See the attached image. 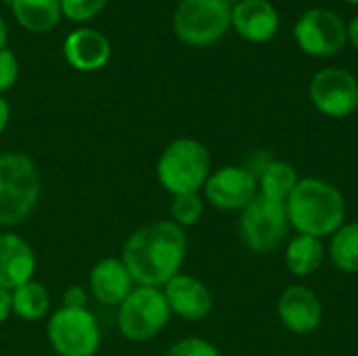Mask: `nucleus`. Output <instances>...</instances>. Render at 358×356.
<instances>
[{"label": "nucleus", "instance_id": "1", "mask_svg": "<svg viewBox=\"0 0 358 356\" xmlns=\"http://www.w3.org/2000/svg\"><path fill=\"white\" fill-rule=\"evenodd\" d=\"M187 258V235L172 220H155L136 229L122 248V262L136 285L164 287Z\"/></svg>", "mask_w": 358, "mask_h": 356}, {"label": "nucleus", "instance_id": "2", "mask_svg": "<svg viewBox=\"0 0 358 356\" xmlns=\"http://www.w3.org/2000/svg\"><path fill=\"white\" fill-rule=\"evenodd\" d=\"M289 225L298 235L331 237L346 220V201L338 187L321 178H300L285 201Z\"/></svg>", "mask_w": 358, "mask_h": 356}, {"label": "nucleus", "instance_id": "3", "mask_svg": "<svg viewBox=\"0 0 358 356\" xmlns=\"http://www.w3.org/2000/svg\"><path fill=\"white\" fill-rule=\"evenodd\" d=\"M40 172L25 153L0 155V227L21 225L38 206Z\"/></svg>", "mask_w": 358, "mask_h": 356}, {"label": "nucleus", "instance_id": "4", "mask_svg": "<svg viewBox=\"0 0 358 356\" xmlns=\"http://www.w3.org/2000/svg\"><path fill=\"white\" fill-rule=\"evenodd\" d=\"M212 174V155L197 138L172 141L157 159V180L174 195L199 193Z\"/></svg>", "mask_w": 358, "mask_h": 356}, {"label": "nucleus", "instance_id": "5", "mask_svg": "<svg viewBox=\"0 0 358 356\" xmlns=\"http://www.w3.org/2000/svg\"><path fill=\"white\" fill-rule=\"evenodd\" d=\"M170 317L164 290L138 285L117 306V329L128 342H149L164 332Z\"/></svg>", "mask_w": 358, "mask_h": 356}, {"label": "nucleus", "instance_id": "6", "mask_svg": "<svg viewBox=\"0 0 358 356\" xmlns=\"http://www.w3.org/2000/svg\"><path fill=\"white\" fill-rule=\"evenodd\" d=\"M289 216L285 201H275L258 193L239 216V235L248 250L256 254H271L289 233Z\"/></svg>", "mask_w": 358, "mask_h": 356}, {"label": "nucleus", "instance_id": "7", "mask_svg": "<svg viewBox=\"0 0 358 356\" xmlns=\"http://www.w3.org/2000/svg\"><path fill=\"white\" fill-rule=\"evenodd\" d=\"M50 348L59 356H94L101 346V327L88 308H59L46 325Z\"/></svg>", "mask_w": 358, "mask_h": 356}, {"label": "nucleus", "instance_id": "8", "mask_svg": "<svg viewBox=\"0 0 358 356\" xmlns=\"http://www.w3.org/2000/svg\"><path fill=\"white\" fill-rule=\"evenodd\" d=\"M231 27V4L224 0H180L174 31L189 46H210Z\"/></svg>", "mask_w": 358, "mask_h": 356}, {"label": "nucleus", "instance_id": "9", "mask_svg": "<svg viewBox=\"0 0 358 356\" xmlns=\"http://www.w3.org/2000/svg\"><path fill=\"white\" fill-rule=\"evenodd\" d=\"M296 40L306 55L331 57L348 40L344 21L327 8H310L296 23Z\"/></svg>", "mask_w": 358, "mask_h": 356}, {"label": "nucleus", "instance_id": "10", "mask_svg": "<svg viewBox=\"0 0 358 356\" xmlns=\"http://www.w3.org/2000/svg\"><path fill=\"white\" fill-rule=\"evenodd\" d=\"M206 201L222 212H241L258 195V178L245 166H222L203 185Z\"/></svg>", "mask_w": 358, "mask_h": 356}, {"label": "nucleus", "instance_id": "11", "mask_svg": "<svg viewBox=\"0 0 358 356\" xmlns=\"http://www.w3.org/2000/svg\"><path fill=\"white\" fill-rule=\"evenodd\" d=\"M308 92L313 105L329 118H346L358 109V80L346 69H321Z\"/></svg>", "mask_w": 358, "mask_h": 356}, {"label": "nucleus", "instance_id": "12", "mask_svg": "<svg viewBox=\"0 0 358 356\" xmlns=\"http://www.w3.org/2000/svg\"><path fill=\"white\" fill-rule=\"evenodd\" d=\"M162 290L170 313L185 321H203L214 308V298L208 285L193 275L178 273Z\"/></svg>", "mask_w": 358, "mask_h": 356}, {"label": "nucleus", "instance_id": "13", "mask_svg": "<svg viewBox=\"0 0 358 356\" xmlns=\"http://www.w3.org/2000/svg\"><path fill=\"white\" fill-rule=\"evenodd\" d=\"M277 313H279L281 323L292 334H298V336L313 334L323 321L321 300L306 285L285 287L277 302Z\"/></svg>", "mask_w": 358, "mask_h": 356}, {"label": "nucleus", "instance_id": "14", "mask_svg": "<svg viewBox=\"0 0 358 356\" xmlns=\"http://www.w3.org/2000/svg\"><path fill=\"white\" fill-rule=\"evenodd\" d=\"M88 287L96 302L105 306H120L134 290V279L122 258H103L90 269Z\"/></svg>", "mask_w": 358, "mask_h": 356}, {"label": "nucleus", "instance_id": "15", "mask_svg": "<svg viewBox=\"0 0 358 356\" xmlns=\"http://www.w3.org/2000/svg\"><path fill=\"white\" fill-rule=\"evenodd\" d=\"M34 248L15 233H0V285L8 292L34 279Z\"/></svg>", "mask_w": 358, "mask_h": 356}, {"label": "nucleus", "instance_id": "16", "mask_svg": "<svg viewBox=\"0 0 358 356\" xmlns=\"http://www.w3.org/2000/svg\"><path fill=\"white\" fill-rule=\"evenodd\" d=\"M231 25L250 42H268L279 29V15L266 0H239L231 8Z\"/></svg>", "mask_w": 358, "mask_h": 356}, {"label": "nucleus", "instance_id": "17", "mask_svg": "<svg viewBox=\"0 0 358 356\" xmlns=\"http://www.w3.org/2000/svg\"><path fill=\"white\" fill-rule=\"evenodd\" d=\"M63 55L73 69L96 71L107 65L111 57V44L101 31L82 27L65 38Z\"/></svg>", "mask_w": 358, "mask_h": 356}, {"label": "nucleus", "instance_id": "18", "mask_svg": "<svg viewBox=\"0 0 358 356\" xmlns=\"http://www.w3.org/2000/svg\"><path fill=\"white\" fill-rule=\"evenodd\" d=\"M325 260L323 239L310 235H296L285 250V266L294 277L315 275Z\"/></svg>", "mask_w": 358, "mask_h": 356}, {"label": "nucleus", "instance_id": "19", "mask_svg": "<svg viewBox=\"0 0 358 356\" xmlns=\"http://www.w3.org/2000/svg\"><path fill=\"white\" fill-rule=\"evenodd\" d=\"M10 6L19 25L34 34L50 31L63 15L61 0H10Z\"/></svg>", "mask_w": 358, "mask_h": 356}, {"label": "nucleus", "instance_id": "20", "mask_svg": "<svg viewBox=\"0 0 358 356\" xmlns=\"http://www.w3.org/2000/svg\"><path fill=\"white\" fill-rule=\"evenodd\" d=\"M13 315L23 321H42L50 311V294L40 281H27L10 292Z\"/></svg>", "mask_w": 358, "mask_h": 356}, {"label": "nucleus", "instance_id": "21", "mask_svg": "<svg viewBox=\"0 0 358 356\" xmlns=\"http://www.w3.org/2000/svg\"><path fill=\"white\" fill-rule=\"evenodd\" d=\"M298 172L289 162L271 159L268 166L258 176V193L275 201H287L292 191L298 185Z\"/></svg>", "mask_w": 358, "mask_h": 356}, {"label": "nucleus", "instance_id": "22", "mask_svg": "<svg viewBox=\"0 0 358 356\" xmlns=\"http://www.w3.org/2000/svg\"><path fill=\"white\" fill-rule=\"evenodd\" d=\"M329 260L340 273H358V222H344L331 235Z\"/></svg>", "mask_w": 358, "mask_h": 356}, {"label": "nucleus", "instance_id": "23", "mask_svg": "<svg viewBox=\"0 0 358 356\" xmlns=\"http://www.w3.org/2000/svg\"><path fill=\"white\" fill-rule=\"evenodd\" d=\"M172 222H176L180 229L195 227L203 216V197L199 193H182L172 197L170 206Z\"/></svg>", "mask_w": 358, "mask_h": 356}, {"label": "nucleus", "instance_id": "24", "mask_svg": "<svg viewBox=\"0 0 358 356\" xmlns=\"http://www.w3.org/2000/svg\"><path fill=\"white\" fill-rule=\"evenodd\" d=\"M107 0H61V13L71 21H88L105 8Z\"/></svg>", "mask_w": 358, "mask_h": 356}, {"label": "nucleus", "instance_id": "25", "mask_svg": "<svg viewBox=\"0 0 358 356\" xmlns=\"http://www.w3.org/2000/svg\"><path fill=\"white\" fill-rule=\"evenodd\" d=\"M164 356H222L220 350L203 338H185L168 348Z\"/></svg>", "mask_w": 358, "mask_h": 356}, {"label": "nucleus", "instance_id": "26", "mask_svg": "<svg viewBox=\"0 0 358 356\" xmlns=\"http://www.w3.org/2000/svg\"><path fill=\"white\" fill-rule=\"evenodd\" d=\"M17 76H19V63H17L15 52L8 48H2L0 50V94L13 88V84L17 82Z\"/></svg>", "mask_w": 358, "mask_h": 356}, {"label": "nucleus", "instance_id": "27", "mask_svg": "<svg viewBox=\"0 0 358 356\" xmlns=\"http://www.w3.org/2000/svg\"><path fill=\"white\" fill-rule=\"evenodd\" d=\"M88 294L80 285H69L63 294V308H86Z\"/></svg>", "mask_w": 358, "mask_h": 356}, {"label": "nucleus", "instance_id": "28", "mask_svg": "<svg viewBox=\"0 0 358 356\" xmlns=\"http://www.w3.org/2000/svg\"><path fill=\"white\" fill-rule=\"evenodd\" d=\"M13 315V304H10V292L0 285V325Z\"/></svg>", "mask_w": 358, "mask_h": 356}, {"label": "nucleus", "instance_id": "29", "mask_svg": "<svg viewBox=\"0 0 358 356\" xmlns=\"http://www.w3.org/2000/svg\"><path fill=\"white\" fill-rule=\"evenodd\" d=\"M8 118H10V107H8L6 99L0 94V134L4 132V128L8 124Z\"/></svg>", "mask_w": 358, "mask_h": 356}, {"label": "nucleus", "instance_id": "30", "mask_svg": "<svg viewBox=\"0 0 358 356\" xmlns=\"http://www.w3.org/2000/svg\"><path fill=\"white\" fill-rule=\"evenodd\" d=\"M346 34H348L350 44L358 50V17H355V19L346 25Z\"/></svg>", "mask_w": 358, "mask_h": 356}, {"label": "nucleus", "instance_id": "31", "mask_svg": "<svg viewBox=\"0 0 358 356\" xmlns=\"http://www.w3.org/2000/svg\"><path fill=\"white\" fill-rule=\"evenodd\" d=\"M4 44H6V25H4V21L0 17V50L4 48Z\"/></svg>", "mask_w": 358, "mask_h": 356}, {"label": "nucleus", "instance_id": "32", "mask_svg": "<svg viewBox=\"0 0 358 356\" xmlns=\"http://www.w3.org/2000/svg\"><path fill=\"white\" fill-rule=\"evenodd\" d=\"M346 2H350V4H358V0H346Z\"/></svg>", "mask_w": 358, "mask_h": 356}, {"label": "nucleus", "instance_id": "33", "mask_svg": "<svg viewBox=\"0 0 358 356\" xmlns=\"http://www.w3.org/2000/svg\"><path fill=\"white\" fill-rule=\"evenodd\" d=\"M266 2H271V0H266Z\"/></svg>", "mask_w": 358, "mask_h": 356}]
</instances>
